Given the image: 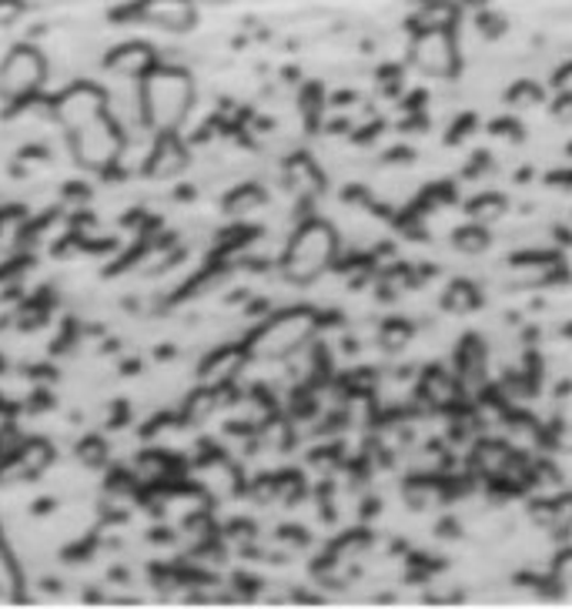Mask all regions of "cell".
I'll return each instance as SVG.
<instances>
[{
  "mask_svg": "<svg viewBox=\"0 0 572 609\" xmlns=\"http://www.w3.org/2000/svg\"><path fill=\"white\" fill-rule=\"evenodd\" d=\"M154 111L161 115V121H178L182 108H185V98H188V80L182 74H157L151 80V91H147Z\"/></svg>",
  "mask_w": 572,
  "mask_h": 609,
  "instance_id": "6da1fadb",
  "label": "cell"
},
{
  "mask_svg": "<svg viewBox=\"0 0 572 609\" xmlns=\"http://www.w3.org/2000/svg\"><path fill=\"white\" fill-rule=\"evenodd\" d=\"M144 18L157 28L168 31H185L195 21V8L188 0H147L144 4Z\"/></svg>",
  "mask_w": 572,
  "mask_h": 609,
  "instance_id": "7a4b0ae2",
  "label": "cell"
},
{
  "mask_svg": "<svg viewBox=\"0 0 572 609\" xmlns=\"http://www.w3.org/2000/svg\"><path fill=\"white\" fill-rule=\"evenodd\" d=\"M37 74H41V61H37V54H31V51H18V54L8 61V70H4V77H8L11 87H28V84L37 80Z\"/></svg>",
  "mask_w": 572,
  "mask_h": 609,
  "instance_id": "277c9868",
  "label": "cell"
},
{
  "mask_svg": "<svg viewBox=\"0 0 572 609\" xmlns=\"http://www.w3.org/2000/svg\"><path fill=\"white\" fill-rule=\"evenodd\" d=\"M416 61L429 70H446L449 61H452V47H449V37L442 31H429L419 37L416 44Z\"/></svg>",
  "mask_w": 572,
  "mask_h": 609,
  "instance_id": "3957f363",
  "label": "cell"
}]
</instances>
